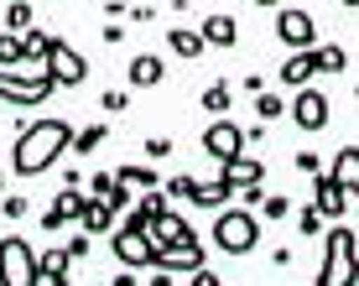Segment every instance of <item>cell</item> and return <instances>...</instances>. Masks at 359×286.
Masks as SVG:
<instances>
[{
    "instance_id": "6da1fadb",
    "label": "cell",
    "mask_w": 359,
    "mask_h": 286,
    "mask_svg": "<svg viewBox=\"0 0 359 286\" xmlns=\"http://www.w3.org/2000/svg\"><path fill=\"white\" fill-rule=\"evenodd\" d=\"M73 135H79V130H73V120H32V125L16 135V156H11L16 177H36V172H47L73 146Z\"/></svg>"
},
{
    "instance_id": "7a4b0ae2",
    "label": "cell",
    "mask_w": 359,
    "mask_h": 286,
    "mask_svg": "<svg viewBox=\"0 0 359 286\" xmlns=\"http://www.w3.org/2000/svg\"><path fill=\"white\" fill-rule=\"evenodd\" d=\"M318 286H359V245H354V229H344V224H333L323 234Z\"/></svg>"
},
{
    "instance_id": "3957f363",
    "label": "cell",
    "mask_w": 359,
    "mask_h": 286,
    "mask_svg": "<svg viewBox=\"0 0 359 286\" xmlns=\"http://www.w3.org/2000/svg\"><path fill=\"white\" fill-rule=\"evenodd\" d=\"M0 286H42V255L21 234L0 240Z\"/></svg>"
},
{
    "instance_id": "277c9868",
    "label": "cell",
    "mask_w": 359,
    "mask_h": 286,
    "mask_svg": "<svg viewBox=\"0 0 359 286\" xmlns=\"http://www.w3.org/2000/svg\"><path fill=\"white\" fill-rule=\"evenodd\" d=\"M255 240H261V224H255V214H245V208H229V214L214 219V245L224 255H250Z\"/></svg>"
},
{
    "instance_id": "5b68a950",
    "label": "cell",
    "mask_w": 359,
    "mask_h": 286,
    "mask_svg": "<svg viewBox=\"0 0 359 286\" xmlns=\"http://www.w3.org/2000/svg\"><path fill=\"white\" fill-rule=\"evenodd\" d=\"M53 89L57 83L47 79H27V73H16V68H0V99H6V104H47V99H53Z\"/></svg>"
},
{
    "instance_id": "8992f818",
    "label": "cell",
    "mask_w": 359,
    "mask_h": 286,
    "mask_svg": "<svg viewBox=\"0 0 359 286\" xmlns=\"http://www.w3.org/2000/svg\"><path fill=\"white\" fill-rule=\"evenodd\" d=\"M276 36L292 47V53H313V42H318V21L307 16L302 6H281V11H276Z\"/></svg>"
},
{
    "instance_id": "52a82bcc",
    "label": "cell",
    "mask_w": 359,
    "mask_h": 286,
    "mask_svg": "<svg viewBox=\"0 0 359 286\" xmlns=\"http://www.w3.org/2000/svg\"><path fill=\"white\" fill-rule=\"evenodd\" d=\"M109 250H115V260L126 271H141V266H151V260H156V240L146 229H126V224H120L115 240H109Z\"/></svg>"
},
{
    "instance_id": "ba28073f",
    "label": "cell",
    "mask_w": 359,
    "mask_h": 286,
    "mask_svg": "<svg viewBox=\"0 0 359 286\" xmlns=\"http://www.w3.org/2000/svg\"><path fill=\"white\" fill-rule=\"evenodd\" d=\"M245 125H234V120H208V130H203V151L214 156V161H234V156H245Z\"/></svg>"
},
{
    "instance_id": "9c48e42d",
    "label": "cell",
    "mask_w": 359,
    "mask_h": 286,
    "mask_svg": "<svg viewBox=\"0 0 359 286\" xmlns=\"http://www.w3.org/2000/svg\"><path fill=\"white\" fill-rule=\"evenodd\" d=\"M328 120H333L328 94H318V89H297V99H292V125H297V130L318 135V130H328Z\"/></svg>"
},
{
    "instance_id": "30bf717a",
    "label": "cell",
    "mask_w": 359,
    "mask_h": 286,
    "mask_svg": "<svg viewBox=\"0 0 359 286\" xmlns=\"http://www.w3.org/2000/svg\"><path fill=\"white\" fill-rule=\"evenodd\" d=\"M47 79H53L57 89H79V83L89 79V57H83V53H73L68 42H57V53L47 57Z\"/></svg>"
},
{
    "instance_id": "8fae6325",
    "label": "cell",
    "mask_w": 359,
    "mask_h": 286,
    "mask_svg": "<svg viewBox=\"0 0 359 286\" xmlns=\"http://www.w3.org/2000/svg\"><path fill=\"white\" fill-rule=\"evenodd\" d=\"M313 208L323 219H339L344 208H349V188H344L333 172H318V177H313Z\"/></svg>"
},
{
    "instance_id": "7c38bea8",
    "label": "cell",
    "mask_w": 359,
    "mask_h": 286,
    "mask_svg": "<svg viewBox=\"0 0 359 286\" xmlns=\"http://www.w3.org/2000/svg\"><path fill=\"white\" fill-rule=\"evenodd\" d=\"M156 271H203V245H198V234L193 240H182V245H162V250H156V260H151Z\"/></svg>"
},
{
    "instance_id": "4fadbf2b",
    "label": "cell",
    "mask_w": 359,
    "mask_h": 286,
    "mask_svg": "<svg viewBox=\"0 0 359 286\" xmlns=\"http://www.w3.org/2000/svg\"><path fill=\"white\" fill-rule=\"evenodd\" d=\"M219 182H229L234 193H245V188H261V182H266V161H255V156L219 161Z\"/></svg>"
},
{
    "instance_id": "5bb4252c",
    "label": "cell",
    "mask_w": 359,
    "mask_h": 286,
    "mask_svg": "<svg viewBox=\"0 0 359 286\" xmlns=\"http://www.w3.org/2000/svg\"><path fill=\"white\" fill-rule=\"evenodd\" d=\"M83 208H89V193H83V188H63L53 198V208L42 214V229H63V224L83 219Z\"/></svg>"
},
{
    "instance_id": "9a60e30c",
    "label": "cell",
    "mask_w": 359,
    "mask_h": 286,
    "mask_svg": "<svg viewBox=\"0 0 359 286\" xmlns=\"http://www.w3.org/2000/svg\"><path fill=\"white\" fill-rule=\"evenodd\" d=\"M126 79H130V89H156V83L167 79V63H162L156 53H141V57H130Z\"/></svg>"
},
{
    "instance_id": "2e32d148",
    "label": "cell",
    "mask_w": 359,
    "mask_h": 286,
    "mask_svg": "<svg viewBox=\"0 0 359 286\" xmlns=\"http://www.w3.org/2000/svg\"><path fill=\"white\" fill-rule=\"evenodd\" d=\"M146 234H151V240H156V250H162V245H182V240H193V224L182 219V214H172V208H167V214L156 219Z\"/></svg>"
},
{
    "instance_id": "e0dca14e",
    "label": "cell",
    "mask_w": 359,
    "mask_h": 286,
    "mask_svg": "<svg viewBox=\"0 0 359 286\" xmlns=\"http://www.w3.org/2000/svg\"><path fill=\"white\" fill-rule=\"evenodd\" d=\"M198 32H203V42H208V47H234V42H240V21L224 16V11L203 16V27H198Z\"/></svg>"
},
{
    "instance_id": "ac0fdd59",
    "label": "cell",
    "mask_w": 359,
    "mask_h": 286,
    "mask_svg": "<svg viewBox=\"0 0 359 286\" xmlns=\"http://www.w3.org/2000/svg\"><path fill=\"white\" fill-rule=\"evenodd\" d=\"M287 89H307V79H318V63H313V53H292L287 63H281V73H276Z\"/></svg>"
},
{
    "instance_id": "d6986e66",
    "label": "cell",
    "mask_w": 359,
    "mask_h": 286,
    "mask_svg": "<svg viewBox=\"0 0 359 286\" xmlns=\"http://www.w3.org/2000/svg\"><path fill=\"white\" fill-rule=\"evenodd\" d=\"M167 47H172L177 57H188V63H198V57L208 53L203 32H193V27H172V32H167Z\"/></svg>"
},
{
    "instance_id": "ffe728a7",
    "label": "cell",
    "mask_w": 359,
    "mask_h": 286,
    "mask_svg": "<svg viewBox=\"0 0 359 286\" xmlns=\"http://www.w3.org/2000/svg\"><path fill=\"white\" fill-rule=\"evenodd\" d=\"M68 245H53V250L42 255V286H73L68 281Z\"/></svg>"
},
{
    "instance_id": "44dd1931",
    "label": "cell",
    "mask_w": 359,
    "mask_h": 286,
    "mask_svg": "<svg viewBox=\"0 0 359 286\" xmlns=\"http://www.w3.org/2000/svg\"><path fill=\"white\" fill-rule=\"evenodd\" d=\"M57 42H63V36L42 32V27H32L27 36H21V47H27V63H42V68H47V57L57 53Z\"/></svg>"
},
{
    "instance_id": "7402d4cb",
    "label": "cell",
    "mask_w": 359,
    "mask_h": 286,
    "mask_svg": "<svg viewBox=\"0 0 359 286\" xmlns=\"http://www.w3.org/2000/svg\"><path fill=\"white\" fill-rule=\"evenodd\" d=\"M328 172H333V177H339L354 198H359V146H344V151L333 156V167H328Z\"/></svg>"
},
{
    "instance_id": "603a6c76",
    "label": "cell",
    "mask_w": 359,
    "mask_h": 286,
    "mask_svg": "<svg viewBox=\"0 0 359 286\" xmlns=\"http://www.w3.org/2000/svg\"><path fill=\"white\" fill-rule=\"evenodd\" d=\"M115 219H120V214L104 203V198H89V208H83L79 224H83V234H104V229H115Z\"/></svg>"
},
{
    "instance_id": "cb8c5ba5",
    "label": "cell",
    "mask_w": 359,
    "mask_h": 286,
    "mask_svg": "<svg viewBox=\"0 0 359 286\" xmlns=\"http://www.w3.org/2000/svg\"><path fill=\"white\" fill-rule=\"evenodd\" d=\"M198 104H203V109H208V115H214V120H224V115H229V104H234V89H229V79L208 83V89H203V99H198Z\"/></svg>"
},
{
    "instance_id": "d4e9b609",
    "label": "cell",
    "mask_w": 359,
    "mask_h": 286,
    "mask_svg": "<svg viewBox=\"0 0 359 286\" xmlns=\"http://www.w3.org/2000/svg\"><path fill=\"white\" fill-rule=\"evenodd\" d=\"M229 198H234L229 182H193V203L198 208H224Z\"/></svg>"
},
{
    "instance_id": "484cf974",
    "label": "cell",
    "mask_w": 359,
    "mask_h": 286,
    "mask_svg": "<svg viewBox=\"0 0 359 286\" xmlns=\"http://www.w3.org/2000/svg\"><path fill=\"white\" fill-rule=\"evenodd\" d=\"M313 63H318V73H344V68H349V53H344L339 42H318Z\"/></svg>"
},
{
    "instance_id": "4316f807",
    "label": "cell",
    "mask_w": 359,
    "mask_h": 286,
    "mask_svg": "<svg viewBox=\"0 0 359 286\" xmlns=\"http://www.w3.org/2000/svg\"><path fill=\"white\" fill-rule=\"evenodd\" d=\"M115 177L126 182V188H146V193L156 188V167H146V161H126V167H120Z\"/></svg>"
},
{
    "instance_id": "83f0119b",
    "label": "cell",
    "mask_w": 359,
    "mask_h": 286,
    "mask_svg": "<svg viewBox=\"0 0 359 286\" xmlns=\"http://www.w3.org/2000/svg\"><path fill=\"white\" fill-rule=\"evenodd\" d=\"M104 135H109V120H99V125H83L79 135H73V151H79V156H94L99 146H104Z\"/></svg>"
},
{
    "instance_id": "f1b7e54d",
    "label": "cell",
    "mask_w": 359,
    "mask_h": 286,
    "mask_svg": "<svg viewBox=\"0 0 359 286\" xmlns=\"http://www.w3.org/2000/svg\"><path fill=\"white\" fill-rule=\"evenodd\" d=\"M32 27H36V21H32V0H11V6H6V32L27 36Z\"/></svg>"
},
{
    "instance_id": "f546056e",
    "label": "cell",
    "mask_w": 359,
    "mask_h": 286,
    "mask_svg": "<svg viewBox=\"0 0 359 286\" xmlns=\"http://www.w3.org/2000/svg\"><path fill=\"white\" fill-rule=\"evenodd\" d=\"M16 63H27V47L16 32H0V68H16Z\"/></svg>"
},
{
    "instance_id": "4dcf8cb0",
    "label": "cell",
    "mask_w": 359,
    "mask_h": 286,
    "mask_svg": "<svg viewBox=\"0 0 359 286\" xmlns=\"http://www.w3.org/2000/svg\"><path fill=\"white\" fill-rule=\"evenodd\" d=\"M255 115L261 120H281V115H292V104L281 94H255Z\"/></svg>"
},
{
    "instance_id": "1f68e13d",
    "label": "cell",
    "mask_w": 359,
    "mask_h": 286,
    "mask_svg": "<svg viewBox=\"0 0 359 286\" xmlns=\"http://www.w3.org/2000/svg\"><path fill=\"white\" fill-rule=\"evenodd\" d=\"M297 229H302V234H307V240H313V234H318V229H323V214H318V208H313V203H307V208H302V214H297Z\"/></svg>"
},
{
    "instance_id": "d6a6232c",
    "label": "cell",
    "mask_w": 359,
    "mask_h": 286,
    "mask_svg": "<svg viewBox=\"0 0 359 286\" xmlns=\"http://www.w3.org/2000/svg\"><path fill=\"white\" fill-rule=\"evenodd\" d=\"M99 104H104V115H120V109L130 104V94H126V89H104V99H99Z\"/></svg>"
},
{
    "instance_id": "836d02e7",
    "label": "cell",
    "mask_w": 359,
    "mask_h": 286,
    "mask_svg": "<svg viewBox=\"0 0 359 286\" xmlns=\"http://www.w3.org/2000/svg\"><path fill=\"white\" fill-rule=\"evenodd\" d=\"M130 193H135V188H126V182H120V177H115V188H109V198H104V203H109V208H115V214H126V203H130Z\"/></svg>"
},
{
    "instance_id": "e575fe53",
    "label": "cell",
    "mask_w": 359,
    "mask_h": 286,
    "mask_svg": "<svg viewBox=\"0 0 359 286\" xmlns=\"http://www.w3.org/2000/svg\"><path fill=\"white\" fill-rule=\"evenodd\" d=\"M261 214H266V219H287V214H292V198H281V193H276V198H266Z\"/></svg>"
},
{
    "instance_id": "d590c367",
    "label": "cell",
    "mask_w": 359,
    "mask_h": 286,
    "mask_svg": "<svg viewBox=\"0 0 359 286\" xmlns=\"http://www.w3.org/2000/svg\"><path fill=\"white\" fill-rule=\"evenodd\" d=\"M292 167L302 172V177H318V172H323V167H318V151H297V156H292Z\"/></svg>"
},
{
    "instance_id": "8d00e7d4",
    "label": "cell",
    "mask_w": 359,
    "mask_h": 286,
    "mask_svg": "<svg viewBox=\"0 0 359 286\" xmlns=\"http://www.w3.org/2000/svg\"><path fill=\"white\" fill-rule=\"evenodd\" d=\"M109 188H115V172H94L89 177V198H109Z\"/></svg>"
},
{
    "instance_id": "74e56055",
    "label": "cell",
    "mask_w": 359,
    "mask_h": 286,
    "mask_svg": "<svg viewBox=\"0 0 359 286\" xmlns=\"http://www.w3.org/2000/svg\"><path fill=\"white\" fill-rule=\"evenodd\" d=\"M146 156H151V161L172 156V141H167V135H151V141H146Z\"/></svg>"
},
{
    "instance_id": "f35d334b",
    "label": "cell",
    "mask_w": 359,
    "mask_h": 286,
    "mask_svg": "<svg viewBox=\"0 0 359 286\" xmlns=\"http://www.w3.org/2000/svg\"><path fill=\"white\" fill-rule=\"evenodd\" d=\"M0 214H6V219H21V214H27V198H0Z\"/></svg>"
},
{
    "instance_id": "ab89813d",
    "label": "cell",
    "mask_w": 359,
    "mask_h": 286,
    "mask_svg": "<svg viewBox=\"0 0 359 286\" xmlns=\"http://www.w3.org/2000/svg\"><path fill=\"white\" fill-rule=\"evenodd\" d=\"M167 198H193V177H172L167 182Z\"/></svg>"
},
{
    "instance_id": "60d3db41",
    "label": "cell",
    "mask_w": 359,
    "mask_h": 286,
    "mask_svg": "<svg viewBox=\"0 0 359 286\" xmlns=\"http://www.w3.org/2000/svg\"><path fill=\"white\" fill-rule=\"evenodd\" d=\"M89 245H94L89 234H73V240H68V255H73V260H83V255H89Z\"/></svg>"
},
{
    "instance_id": "b9f144b4",
    "label": "cell",
    "mask_w": 359,
    "mask_h": 286,
    "mask_svg": "<svg viewBox=\"0 0 359 286\" xmlns=\"http://www.w3.org/2000/svg\"><path fill=\"white\" fill-rule=\"evenodd\" d=\"M193 286H224V281H219V276H214V271H208V266H203V271H193Z\"/></svg>"
},
{
    "instance_id": "7bdbcfd3",
    "label": "cell",
    "mask_w": 359,
    "mask_h": 286,
    "mask_svg": "<svg viewBox=\"0 0 359 286\" xmlns=\"http://www.w3.org/2000/svg\"><path fill=\"white\" fill-rule=\"evenodd\" d=\"M240 83H245V89H250V94H266V79H261V73H245Z\"/></svg>"
},
{
    "instance_id": "ee69618b",
    "label": "cell",
    "mask_w": 359,
    "mask_h": 286,
    "mask_svg": "<svg viewBox=\"0 0 359 286\" xmlns=\"http://www.w3.org/2000/svg\"><path fill=\"white\" fill-rule=\"evenodd\" d=\"M109 286H135V271H120V276L109 281Z\"/></svg>"
},
{
    "instance_id": "f6af8a7d",
    "label": "cell",
    "mask_w": 359,
    "mask_h": 286,
    "mask_svg": "<svg viewBox=\"0 0 359 286\" xmlns=\"http://www.w3.org/2000/svg\"><path fill=\"white\" fill-rule=\"evenodd\" d=\"M151 286H172V271H156V276H151Z\"/></svg>"
},
{
    "instance_id": "bcb514c9",
    "label": "cell",
    "mask_w": 359,
    "mask_h": 286,
    "mask_svg": "<svg viewBox=\"0 0 359 286\" xmlns=\"http://www.w3.org/2000/svg\"><path fill=\"white\" fill-rule=\"evenodd\" d=\"M250 6H281V0H250Z\"/></svg>"
},
{
    "instance_id": "7dc6e473",
    "label": "cell",
    "mask_w": 359,
    "mask_h": 286,
    "mask_svg": "<svg viewBox=\"0 0 359 286\" xmlns=\"http://www.w3.org/2000/svg\"><path fill=\"white\" fill-rule=\"evenodd\" d=\"M339 6H349V11H359V0H339Z\"/></svg>"
},
{
    "instance_id": "c3c4849f",
    "label": "cell",
    "mask_w": 359,
    "mask_h": 286,
    "mask_svg": "<svg viewBox=\"0 0 359 286\" xmlns=\"http://www.w3.org/2000/svg\"><path fill=\"white\" fill-rule=\"evenodd\" d=\"M0 188H6V172H0Z\"/></svg>"
},
{
    "instance_id": "681fc988",
    "label": "cell",
    "mask_w": 359,
    "mask_h": 286,
    "mask_svg": "<svg viewBox=\"0 0 359 286\" xmlns=\"http://www.w3.org/2000/svg\"><path fill=\"white\" fill-rule=\"evenodd\" d=\"M313 286H318V281H313Z\"/></svg>"
}]
</instances>
